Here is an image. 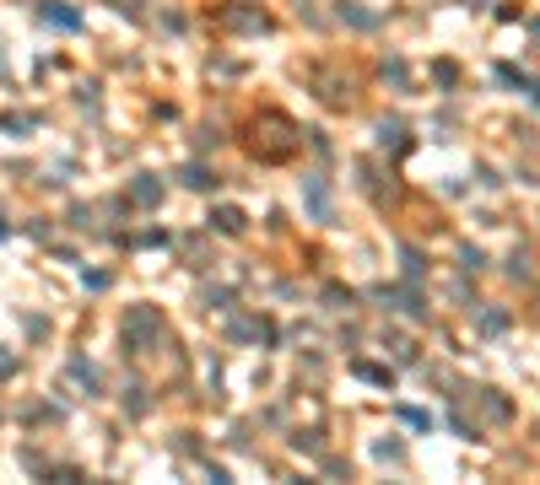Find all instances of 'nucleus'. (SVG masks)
<instances>
[{"instance_id":"1","label":"nucleus","mask_w":540,"mask_h":485,"mask_svg":"<svg viewBox=\"0 0 540 485\" xmlns=\"http://www.w3.org/2000/svg\"><path fill=\"white\" fill-rule=\"evenodd\" d=\"M44 16H49L54 27H76V11H65V6H54V0H49V6H44Z\"/></svg>"}]
</instances>
